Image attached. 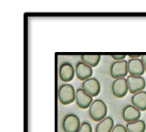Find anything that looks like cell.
Returning <instances> with one entry per match:
<instances>
[{
	"instance_id": "20",
	"label": "cell",
	"mask_w": 146,
	"mask_h": 132,
	"mask_svg": "<svg viewBox=\"0 0 146 132\" xmlns=\"http://www.w3.org/2000/svg\"><path fill=\"white\" fill-rule=\"evenodd\" d=\"M141 60H142V62H143V64H144L145 70L146 73V55H142V56H141Z\"/></svg>"
},
{
	"instance_id": "14",
	"label": "cell",
	"mask_w": 146,
	"mask_h": 132,
	"mask_svg": "<svg viewBox=\"0 0 146 132\" xmlns=\"http://www.w3.org/2000/svg\"><path fill=\"white\" fill-rule=\"evenodd\" d=\"M114 125V120L111 117H106L102 121L98 122L96 126V132H111Z\"/></svg>"
},
{
	"instance_id": "1",
	"label": "cell",
	"mask_w": 146,
	"mask_h": 132,
	"mask_svg": "<svg viewBox=\"0 0 146 132\" xmlns=\"http://www.w3.org/2000/svg\"><path fill=\"white\" fill-rule=\"evenodd\" d=\"M108 108L105 102L100 99L93 101L92 104L89 108V116L96 122H100L106 118Z\"/></svg>"
},
{
	"instance_id": "19",
	"label": "cell",
	"mask_w": 146,
	"mask_h": 132,
	"mask_svg": "<svg viewBox=\"0 0 146 132\" xmlns=\"http://www.w3.org/2000/svg\"><path fill=\"white\" fill-rule=\"evenodd\" d=\"M115 61H124L125 58L127 57L126 55H112L111 56Z\"/></svg>"
},
{
	"instance_id": "16",
	"label": "cell",
	"mask_w": 146,
	"mask_h": 132,
	"mask_svg": "<svg viewBox=\"0 0 146 132\" xmlns=\"http://www.w3.org/2000/svg\"><path fill=\"white\" fill-rule=\"evenodd\" d=\"M126 128L128 132H145L146 130L145 122L139 119L135 122L127 123Z\"/></svg>"
},
{
	"instance_id": "12",
	"label": "cell",
	"mask_w": 146,
	"mask_h": 132,
	"mask_svg": "<svg viewBox=\"0 0 146 132\" xmlns=\"http://www.w3.org/2000/svg\"><path fill=\"white\" fill-rule=\"evenodd\" d=\"M75 74V69L69 62L62 63L59 67V77L63 82L72 81Z\"/></svg>"
},
{
	"instance_id": "15",
	"label": "cell",
	"mask_w": 146,
	"mask_h": 132,
	"mask_svg": "<svg viewBox=\"0 0 146 132\" xmlns=\"http://www.w3.org/2000/svg\"><path fill=\"white\" fill-rule=\"evenodd\" d=\"M81 61L86 63L91 67H95L98 65L101 60V55H84L80 57Z\"/></svg>"
},
{
	"instance_id": "2",
	"label": "cell",
	"mask_w": 146,
	"mask_h": 132,
	"mask_svg": "<svg viewBox=\"0 0 146 132\" xmlns=\"http://www.w3.org/2000/svg\"><path fill=\"white\" fill-rule=\"evenodd\" d=\"M75 93L74 88L69 84H64L59 87L58 90V100L62 105L71 104L75 101Z\"/></svg>"
},
{
	"instance_id": "17",
	"label": "cell",
	"mask_w": 146,
	"mask_h": 132,
	"mask_svg": "<svg viewBox=\"0 0 146 132\" xmlns=\"http://www.w3.org/2000/svg\"><path fill=\"white\" fill-rule=\"evenodd\" d=\"M78 132H92V125L85 121V122H82L81 125H80V128Z\"/></svg>"
},
{
	"instance_id": "7",
	"label": "cell",
	"mask_w": 146,
	"mask_h": 132,
	"mask_svg": "<svg viewBox=\"0 0 146 132\" xmlns=\"http://www.w3.org/2000/svg\"><path fill=\"white\" fill-rule=\"evenodd\" d=\"M111 88H112L113 95L115 97H117V98L124 97L127 95V91L129 90L127 80L126 79H115V81L112 84V87Z\"/></svg>"
},
{
	"instance_id": "5",
	"label": "cell",
	"mask_w": 146,
	"mask_h": 132,
	"mask_svg": "<svg viewBox=\"0 0 146 132\" xmlns=\"http://www.w3.org/2000/svg\"><path fill=\"white\" fill-rule=\"evenodd\" d=\"M127 84H128V89L131 94L134 95L135 93L143 91L144 89L146 86L145 79H144V77L140 76H132L129 75L127 78Z\"/></svg>"
},
{
	"instance_id": "13",
	"label": "cell",
	"mask_w": 146,
	"mask_h": 132,
	"mask_svg": "<svg viewBox=\"0 0 146 132\" xmlns=\"http://www.w3.org/2000/svg\"><path fill=\"white\" fill-rule=\"evenodd\" d=\"M131 102L133 106H134L139 111H146V91L143 90L133 95Z\"/></svg>"
},
{
	"instance_id": "18",
	"label": "cell",
	"mask_w": 146,
	"mask_h": 132,
	"mask_svg": "<svg viewBox=\"0 0 146 132\" xmlns=\"http://www.w3.org/2000/svg\"><path fill=\"white\" fill-rule=\"evenodd\" d=\"M111 132H128L126 126H124L123 125L118 124L116 125H115V127L113 128L112 131Z\"/></svg>"
},
{
	"instance_id": "11",
	"label": "cell",
	"mask_w": 146,
	"mask_h": 132,
	"mask_svg": "<svg viewBox=\"0 0 146 132\" xmlns=\"http://www.w3.org/2000/svg\"><path fill=\"white\" fill-rule=\"evenodd\" d=\"M127 63H128V73L130 75L140 77L145 73V70L141 58L129 59V61H127Z\"/></svg>"
},
{
	"instance_id": "8",
	"label": "cell",
	"mask_w": 146,
	"mask_h": 132,
	"mask_svg": "<svg viewBox=\"0 0 146 132\" xmlns=\"http://www.w3.org/2000/svg\"><path fill=\"white\" fill-rule=\"evenodd\" d=\"M75 102L81 109H86L91 107L93 102V97L86 93L82 88H79L75 93Z\"/></svg>"
},
{
	"instance_id": "3",
	"label": "cell",
	"mask_w": 146,
	"mask_h": 132,
	"mask_svg": "<svg viewBox=\"0 0 146 132\" xmlns=\"http://www.w3.org/2000/svg\"><path fill=\"white\" fill-rule=\"evenodd\" d=\"M128 74L127 61H114L110 66V75L113 79H125Z\"/></svg>"
},
{
	"instance_id": "4",
	"label": "cell",
	"mask_w": 146,
	"mask_h": 132,
	"mask_svg": "<svg viewBox=\"0 0 146 132\" xmlns=\"http://www.w3.org/2000/svg\"><path fill=\"white\" fill-rule=\"evenodd\" d=\"M81 123L75 114H67L62 120V129L64 132H78Z\"/></svg>"
},
{
	"instance_id": "10",
	"label": "cell",
	"mask_w": 146,
	"mask_h": 132,
	"mask_svg": "<svg viewBox=\"0 0 146 132\" xmlns=\"http://www.w3.org/2000/svg\"><path fill=\"white\" fill-rule=\"evenodd\" d=\"M141 117V111L133 105L126 106L122 110V118L127 123H132L139 120Z\"/></svg>"
},
{
	"instance_id": "9",
	"label": "cell",
	"mask_w": 146,
	"mask_h": 132,
	"mask_svg": "<svg viewBox=\"0 0 146 132\" xmlns=\"http://www.w3.org/2000/svg\"><path fill=\"white\" fill-rule=\"evenodd\" d=\"M92 73H93L92 67H89L88 65H86L82 61L77 62L75 66V75L80 80L84 82L86 79H91Z\"/></svg>"
},
{
	"instance_id": "21",
	"label": "cell",
	"mask_w": 146,
	"mask_h": 132,
	"mask_svg": "<svg viewBox=\"0 0 146 132\" xmlns=\"http://www.w3.org/2000/svg\"><path fill=\"white\" fill-rule=\"evenodd\" d=\"M142 55H129V59H138V58H141Z\"/></svg>"
},
{
	"instance_id": "6",
	"label": "cell",
	"mask_w": 146,
	"mask_h": 132,
	"mask_svg": "<svg viewBox=\"0 0 146 132\" xmlns=\"http://www.w3.org/2000/svg\"><path fill=\"white\" fill-rule=\"evenodd\" d=\"M82 89L89 96L95 97L98 96V94L100 93L101 85H100L99 81L97 79L91 78L82 83Z\"/></svg>"
}]
</instances>
